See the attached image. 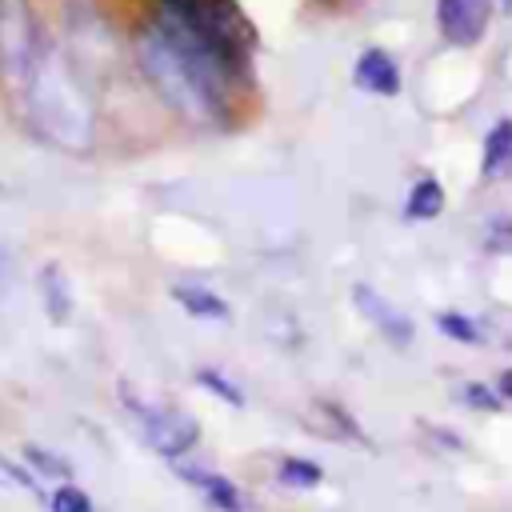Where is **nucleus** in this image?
Masks as SVG:
<instances>
[{
    "label": "nucleus",
    "instance_id": "obj_14",
    "mask_svg": "<svg viewBox=\"0 0 512 512\" xmlns=\"http://www.w3.org/2000/svg\"><path fill=\"white\" fill-rule=\"evenodd\" d=\"M196 380H200V384H204L212 396L228 400L232 408H244V392H240V388H236L228 376H220V372H212V368H200V372H196Z\"/></svg>",
    "mask_w": 512,
    "mask_h": 512
},
{
    "label": "nucleus",
    "instance_id": "obj_15",
    "mask_svg": "<svg viewBox=\"0 0 512 512\" xmlns=\"http://www.w3.org/2000/svg\"><path fill=\"white\" fill-rule=\"evenodd\" d=\"M52 512H100L80 488H72V484H64L56 496H52Z\"/></svg>",
    "mask_w": 512,
    "mask_h": 512
},
{
    "label": "nucleus",
    "instance_id": "obj_16",
    "mask_svg": "<svg viewBox=\"0 0 512 512\" xmlns=\"http://www.w3.org/2000/svg\"><path fill=\"white\" fill-rule=\"evenodd\" d=\"M44 284H48V308H52V316L64 320L68 316V304H60V288H68V284H60V268H44Z\"/></svg>",
    "mask_w": 512,
    "mask_h": 512
},
{
    "label": "nucleus",
    "instance_id": "obj_6",
    "mask_svg": "<svg viewBox=\"0 0 512 512\" xmlns=\"http://www.w3.org/2000/svg\"><path fill=\"white\" fill-rule=\"evenodd\" d=\"M352 300H356V308L372 320V328H376L388 344H396V348H408V344H412V336H416L412 320H408L396 304H388L380 292H372L368 284H356V288H352Z\"/></svg>",
    "mask_w": 512,
    "mask_h": 512
},
{
    "label": "nucleus",
    "instance_id": "obj_12",
    "mask_svg": "<svg viewBox=\"0 0 512 512\" xmlns=\"http://www.w3.org/2000/svg\"><path fill=\"white\" fill-rule=\"evenodd\" d=\"M320 480H324L320 464H312V460H300V456H288V460H280V484H288V488H316Z\"/></svg>",
    "mask_w": 512,
    "mask_h": 512
},
{
    "label": "nucleus",
    "instance_id": "obj_17",
    "mask_svg": "<svg viewBox=\"0 0 512 512\" xmlns=\"http://www.w3.org/2000/svg\"><path fill=\"white\" fill-rule=\"evenodd\" d=\"M460 400L472 404V408H500V392H488L484 384H464L460 388Z\"/></svg>",
    "mask_w": 512,
    "mask_h": 512
},
{
    "label": "nucleus",
    "instance_id": "obj_8",
    "mask_svg": "<svg viewBox=\"0 0 512 512\" xmlns=\"http://www.w3.org/2000/svg\"><path fill=\"white\" fill-rule=\"evenodd\" d=\"M356 84L372 96H396L400 92V68L384 48H368L356 60Z\"/></svg>",
    "mask_w": 512,
    "mask_h": 512
},
{
    "label": "nucleus",
    "instance_id": "obj_18",
    "mask_svg": "<svg viewBox=\"0 0 512 512\" xmlns=\"http://www.w3.org/2000/svg\"><path fill=\"white\" fill-rule=\"evenodd\" d=\"M488 244L492 248H512V220H500V224H492V232H488Z\"/></svg>",
    "mask_w": 512,
    "mask_h": 512
},
{
    "label": "nucleus",
    "instance_id": "obj_19",
    "mask_svg": "<svg viewBox=\"0 0 512 512\" xmlns=\"http://www.w3.org/2000/svg\"><path fill=\"white\" fill-rule=\"evenodd\" d=\"M496 392H500V396H512V368H504V372L496 376Z\"/></svg>",
    "mask_w": 512,
    "mask_h": 512
},
{
    "label": "nucleus",
    "instance_id": "obj_5",
    "mask_svg": "<svg viewBox=\"0 0 512 512\" xmlns=\"http://www.w3.org/2000/svg\"><path fill=\"white\" fill-rule=\"evenodd\" d=\"M488 20H492V0H436V28L456 48L480 44Z\"/></svg>",
    "mask_w": 512,
    "mask_h": 512
},
{
    "label": "nucleus",
    "instance_id": "obj_7",
    "mask_svg": "<svg viewBox=\"0 0 512 512\" xmlns=\"http://www.w3.org/2000/svg\"><path fill=\"white\" fill-rule=\"evenodd\" d=\"M180 476H184L196 492H204V500H208L216 512H244V496H240V488H236L228 476L208 472V468H200V464H180Z\"/></svg>",
    "mask_w": 512,
    "mask_h": 512
},
{
    "label": "nucleus",
    "instance_id": "obj_3",
    "mask_svg": "<svg viewBox=\"0 0 512 512\" xmlns=\"http://www.w3.org/2000/svg\"><path fill=\"white\" fill-rule=\"evenodd\" d=\"M44 32L28 0H0V76L8 88L20 96L40 52H44Z\"/></svg>",
    "mask_w": 512,
    "mask_h": 512
},
{
    "label": "nucleus",
    "instance_id": "obj_1",
    "mask_svg": "<svg viewBox=\"0 0 512 512\" xmlns=\"http://www.w3.org/2000/svg\"><path fill=\"white\" fill-rule=\"evenodd\" d=\"M132 52L152 92L196 128L224 124L232 80L248 76V64L240 56L164 8H156L140 24Z\"/></svg>",
    "mask_w": 512,
    "mask_h": 512
},
{
    "label": "nucleus",
    "instance_id": "obj_9",
    "mask_svg": "<svg viewBox=\"0 0 512 512\" xmlns=\"http://www.w3.org/2000/svg\"><path fill=\"white\" fill-rule=\"evenodd\" d=\"M172 296L196 320H228V304L204 284H172Z\"/></svg>",
    "mask_w": 512,
    "mask_h": 512
},
{
    "label": "nucleus",
    "instance_id": "obj_13",
    "mask_svg": "<svg viewBox=\"0 0 512 512\" xmlns=\"http://www.w3.org/2000/svg\"><path fill=\"white\" fill-rule=\"evenodd\" d=\"M436 328H440L444 336L460 340V344H480V328H476V320L464 316V312H440V316H436Z\"/></svg>",
    "mask_w": 512,
    "mask_h": 512
},
{
    "label": "nucleus",
    "instance_id": "obj_10",
    "mask_svg": "<svg viewBox=\"0 0 512 512\" xmlns=\"http://www.w3.org/2000/svg\"><path fill=\"white\" fill-rule=\"evenodd\" d=\"M444 212V188L436 176H424L412 184L408 200H404V220H432Z\"/></svg>",
    "mask_w": 512,
    "mask_h": 512
},
{
    "label": "nucleus",
    "instance_id": "obj_11",
    "mask_svg": "<svg viewBox=\"0 0 512 512\" xmlns=\"http://www.w3.org/2000/svg\"><path fill=\"white\" fill-rule=\"evenodd\" d=\"M508 160H512V120H500V124L488 132V140H484L480 172H484V176H496Z\"/></svg>",
    "mask_w": 512,
    "mask_h": 512
},
{
    "label": "nucleus",
    "instance_id": "obj_2",
    "mask_svg": "<svg viewBox=\"0 0 512 512\" xmlns=\"http://www.w3.org/2000/svg\"><path fill=\"white\" fill-rule=\"evenodd\" d=\"M20 96L28 108V124L48 144H56L64 152H88L92 148V136H96L92 96L56 44H44Z\"/></svg>",
    "mask_w": 512,
    "mask_h": 512
},
{
    "label": "nucleus",
    "instance_id": "obj_4",
    "mask_svg": "<svg viewBox=\"0 0 512 512\" xmlns=\"http://www.w3.org/2000/svg\"><path fill=\"white\" fill-rule=\"evenodd\" d=\"M120 400H124V408L136 416L144 440H148L160 456L180 460V456L200 440V424H196L188 412H180V408H172V404H156V400H148V396H140V392H132V388H120Z\"/></svg>",
    "mask_w": 512,
    "mask_h": 512
}]
</instances>
